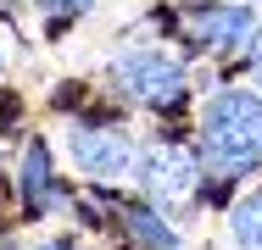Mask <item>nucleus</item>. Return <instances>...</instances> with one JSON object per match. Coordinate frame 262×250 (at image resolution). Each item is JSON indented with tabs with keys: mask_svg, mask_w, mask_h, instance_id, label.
I'll return each instance as SVG.
<instances>
[{
	"mask_svg": "<svg viewBox=\"0 0 262 250\" xmlns=\"http://www.w3.org/2000/svg\"><path fill=\"white\" fill-rule=\"evenodd\" d=\"M201 161L223 178H246L262 167V95L217 89L201 111Z\"/></svg>",
	"mask_w": 262,
	"mask_h": 250,
	"instance_id": "nucleus-1",
	"label": "nucleus"
},
{
	"mask_svg": "<svg viewBox=\"0 0 262 250\" xmlns=\"http://www.w3.org/2000/svg\"><path fill=\"white\" fill-rule=\"evenodd\" d=\"M112 78L123 95H134L140 106H179L190 89V67L167 45H134L112 61Z\"/></svg>",
	"mask_w": 262,
	"mask_h": 250,
	"instance_id": "nucleus-2",
	"label": "nucleus"
},
{
	"mask_svg": "<svg viewBox=\"0 0 262 250\" xmlns=\"http://www.w3.org/2000/svg\"><path fill=\"white\" fill-rule=\"evenodd\" d=\"M140 184H145V200L151 206H184L201 189V156L173 139H157V145L140 156Z\"/></svg>",
	"mask_w": 262,
	"mask_h": 250,
	"instance_id": "nucleus-3",
	"label": "nucleus"
},
{
	"mask_svg": "<svg viewBox=\"0 0 262 250\" xmlns=\"http://www.w3.org/2000/svg\"><path fill=\"white\" fill-rule=\"evenodd\" d=\"M67 156H73V167L78 172H90V178H128L134 167H140V156H134V139L123 134V128H101V122H78L73 134H67Z\"/></svg>",
	"mask_w": 262,
	"mask_h": 250,
	"instance_id": "nucleus-4",
	"label": "nucleus"
},
{
	"mask_svg": "<svg viewBox=\"0 0 262 250\" xmlns=\"http://www.w3.org/2000/svg\"><path fill=\"white\" fill-rule=\"evenodd\" d=\"M184 34H190L195 50L223 56V50L251 39V11L246 6H223V0H190L184 6Z\"/></svg>",
	"mask_w": 262,
	"mask_h": 250,
	"instance_id": "nucleus-5",
	"label": "nucleus"
},
{
	"mask_svg": "<svg viewBox=\"0 0 262 250\" xmlns=\"http://www.w3.org/2000/svg\"><path fill=\"white\" fill-rule=\"evenodd\" d=\"M17 184H23V206L28 211H51L56 206V184H51V150L34 145L23 150V172H17Z\"/></svg>",
	"mask_w": 262,
	"mask_h": 250,
	"instance_id": "nucleus-6",
	"label": "nucleus"
},
{
	"mask_svg": "<svg viewBox=\"0 0 262 250\" xmlns=\"http://www.w3.org/2000/svg\"><path fill=\"white\" fill-rule=\"evenodd\" d=\"M123 228H128L145 250H179V234L162 222L157 211H145V206H123Z\"/></svg>",
	"mask_w": 262,
	"mask_h": 250,
	"instance_id": "nucleus-7",
	"label": "nucleus"
},
{
	"mask_svg": "<svg viewBox=\"0 0 262 250\" xmlns=\"http://www.w3.org/2000/svg\"><path fill=\"white\" fill-rule=\"evenodd\" d=\"M229 234H234V245H240V250H262V189H257V195H246L240 206H234Z\"/></svg>",
	"mask_w": 262,
	"mask_h": 250,
	"instance_id": "nucleus-8",
	"label": "nucleus"
},
{
	"mask_svg": "<svg viewBox=\"0 0 262 250\" xmlns=\"http://www.w3.org/2000/svg\"><path fill=\"white\" fill-rule=\"evenodd\" d=\"M39 6H45L51 17H84V11H90V0H39Z\"/></svg>",
	"mask_w": 262,
	"mask_h": 250,
	"instance_id": "nucleus-9",
	"label": "nucleus"
},
{
	"mask_svg": "<svg viewBox=\"0 0 262 250\" xmlns=\"http://www.w3.org/2000/svg\"><path fill=\"white\" fill-rule=\"evenodd\" d=\"M246 61H251V72H257V84H262V28L246 39Z\"/></svg>",
	"mask_w": 262,
	"mask_h": 250,
	"instance_id": "nucleus-10",
	"label": "nucleus"
},
{
	"mask_svg": "<svg viewBox=\"0 0 262 250\" xmlns=\"http://www.w3.org/2000/svg\"><path fill=\"white\" fill-rule=\"evenodd\" d=\"M39 250H78V245H67V239H56V245H39Z\"/></svg>",
	"mask_w": 262,
	"mask_h": 250,
	"instance_id": "nucleus-11",
	"label": "nucleus"
},
{
	"mask_svg": "<svg viewBox=\"0 0 262 250\" xmlns=\"http://www.w3.org/2000/svg\"><path fill=\"white\" fill-rule=\"evenodd\" d=\"M251 6H262V0H251Z\"/></svg>",
	"mask_w": 262,
	"mask_h": 250,
	"instance_id": "nucleus-12",
	"label": "nucleus"
}]
</instances>
